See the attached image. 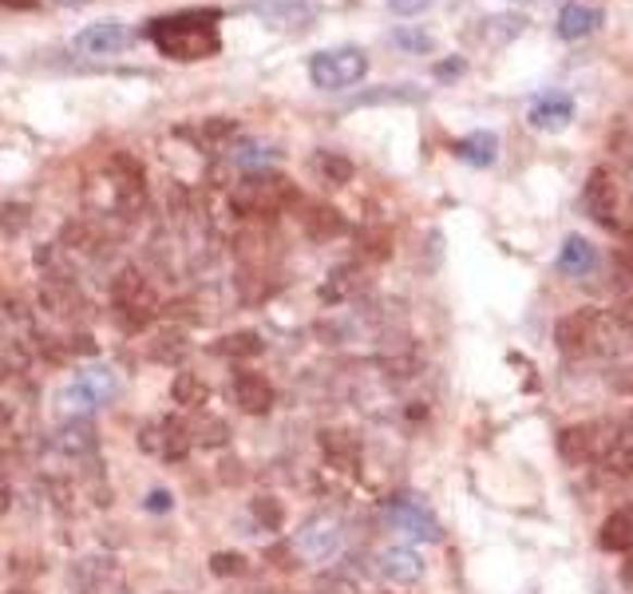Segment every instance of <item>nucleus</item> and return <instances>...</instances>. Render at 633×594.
Here are the masks:
<instances>
[{
	"label": "nucleus",
	"instance_id": "nucleus-35",
	"mask_svg": "<svg viewBox=\"0 0 633 594\" xmlns=\"http://www.w3.org/2000/svg\"><path fill=\"white\" fill-rule=\"evenodd\" d=\"M190 432H195V441L207 444V448H219V444H226V424H222V420H198Z\"/></svg>",
	"mask_w": 633,
	"mask_h": 594
},
{
	"label": "nucleus",
	"instance_id": "nucleus-1",
	"mask_svg": "<svg viewBox=\"0 0 633 594\" xmlns=\"http://www.w3.org/2000/svg\"><path fill=\"white\" fill-rule=\"evenodd\" d=\"M222 21L219 9H186L171 12V16H159L151 21V40L154 48L178 64H195V60H210L219 55L222 36L214 24Z\"/></svg>",
	"mask_w": 633,
	"mask_h": 594
},
{
	"label": "nucleus",
	"instance_id": "nucleus-16",
	"mask_svg": "<svg viewBox=\"0 0 633 594\" xmlns=\"http://www.w3.org/2000/svg\"><path fill=\"white\" fill-rule=\"evenodd\" d=\"M526 28V16H519V12H499V16H487V21L475 24V40L487 48H502V45H511L514 36Z\"/></svg>",
	"mask_w": 633,
	"mask_h": 594
},
{
	"label": "nucleus",
	"instance_id": "nucleus-11",
	"mask_svg": "<svg viewBox=\"0 0 633 594\" xmlns=\"http://www.w3.org/2000/svg\"><path fill=\"white\" fill-rule=\"evenodd\" d=\"M582 202H586V214L601 226H613V214H618V187L606 166H598L594 175L586 178V190H582Z\"/></svg>",
	"mask_w": 633,
	"mask_h": 594
},
{
	"label": "nucleus",
	"instance_id": "nucleus-13",
	"mask_svg": "<svg viewBox=\"0 0 633 594\" xmlns=\"http://www.w3.org/2000/svg\"><path fill=\"white\" fill-rule=\"evenodd\" d=\"M598 28H601V9L598 4H579V0L558 12V24H555V33L562 40H586Z\"/></svg>",
	"mask_w": 633,
	"mask_h": 594
},
{
	"label": "nucleus",
	"instance_id": "nucleus-39",
	"mask_svg": "<svg viewBox=\"0 0 633 594\" xmlns=\"http://www.w3.org/2000/svg\"><path fill=\"white\" fill-rule=\"evenodd\" d=\"M427 4H436V0H388V9L396 16H415V12H424Z\"/></svg>",
	"mask_w": 633,
	"mask_h": 594
},
{
	"label": "nucleus",
	"instance_id": "nucleus-30",
	"mask_svg": "<svg viewBox=\"0 0 633 594\" xmlns=\"http://www.w3.org/2000/svg\"><path fill=\"white\" fill-rule=\"evenodd\" d=\"M79 385H88L91 396H96L99 405L103 400H111V396L120 393V385H115V376H111V369H88V373L79 376Z\"/></svg>",
	"mask_w": 633,
	"mask_h": 594
},
{
	"label": "nucleus",
	"instance_id": "nucleus-23",
	"mask_svg": "<svg viewBox=\"0 0 633 594\" xmlns=\"http://www.w3.org/2000/svg\"><path fill=\"white\" fill-rule=\"evenodd\" d=\"M190 444H195V436H190V429H186L183 420H163L159 424V456L183 460L186 451H190Z\"/></svg>",
	"mask_w": 633,
	"mask_h": 594
},
{
	"label": "nucleus",
	"instance_id": "nucleus-24",
	"mask_svg": "<svg viewBox=\"0 0 633 594\" xmlns=\"http://www.w3.org/2000/svg\"><path fill=\"white\" fill-rule=\"evenodd\" d=\"M606 468L613 475H633V420H625L622 432L613 436V444L606 448Z\"/></svg>",
	"mask_w": 633,
	"mask_h": 594
},
{
	"label": "nucleus",
	"instance_id": "nucleus-34",
	"mask_svg": "<svg viewBox=\"0 0 633 594\" xmlns=\"http://www.w3.org/2000/svg\"><path fill=\"white\" fill-rule=\"evenodd\" d=\"M396 99H420V91H412V84H405V88L388 84V88H381V91H364V96H357V103H396Z\"/></svg>",
	"mask_w": 633,
	"mask_h": 594
},
{
	"label": "nucleus",
	"instance_id": "nucleus-33",
	"mask_svg": "<svg viewBox=\"0 0 633 594\" xmlns=\"http://www.w3.org/2000/svg\"><path fill=\"white\" fill-rule=\"evenodd\" d=\"M393 45L405 48V52H412V55H424V52H432V36L420 33V28H396Z\"/></svg>",
	"mask_w": 633,
	"mask_h": 594
},
{
	"label": "nucleus",
	"instance_id": "nucleus-19",
	"mask_svg": "<svg viewBox=\"0 0 633 594\" xmlns=\"http://www.w3.org/2000/svg\"><path fill=\"white\" fill-rule=\"evenodd\" d=\"M594 265H598L594 246H589L586 238H579V234H570L567 243H562V250H558V270L570 277H582V274H589Z\"/></svg>",
	"mask_w": 633,
	"mask_h": 594
},
{
	"label": "nucleus",
	"instance_id": "nucleus-48",
	"mask_svg": "<svg viewBox=\"0 0 633 594\" xmlns=\"http://www.w3.org/2000/svg\"><path fill=\"white\" fill-rule=\"evenodd\" d=\"M630 258H633V243H630Z\"/></svg>",
	"mask_w": 633,
	"mask_h": 594
},
{
	"label": "nucleus",
	"instance_id": "nucleus-36",
	"mask_svg": "<svg viewBox=\"0 0 633 594\" xmlns=\"http://www.w3.org/2000/svg\"><path fill=\"white\" fill-rule=\"evenodd\" d=\"M210 571L219 574V579H226V574H241L246 571V559H241L238 550H219V555L210 559Z\"/></svg>",
	"mask_w": 633,
	"mask_h": 594
},
{
	"label": "nucleus",
	"instance_id": "nucleus-25",
	"mask_svg": "<svg viewBox=\"0 0 633 594\" xmlns=\"http://www.w3.org/2000/svg\"><path fill=\"white\" fill-rule=\"evenodd\" d=\"M558 456L567 463H586L594 456V432L589 429H567L558 432Z\"/></svg>",
	"mask_w": 633,
	"mask_h": 594
},
{
	"label": "nucleus",
	"instance_id": "nucleus-6",
	"mask_svg": "<svg viewBox=\"0 0 633 594\" xmlns=\"http://www.w3.org/2000/svg\"><path fill=\"white\" fill-rule=\"evenodd\" d=\"M526 123H531L535 132H567L570 123H574V99L558 88L538 91V96H531V103H526Z\"/></svg>",
	"mask_w": 633,
	"mask_h": 594
},
{
	"label": "nucleus",
	"instance_id": "nucleus-8",
	"mask_svg": "<svg viewBox=\"0 0 633 594\" xmlns=\"http://www.w3.org/2000/svg\"><path fill=\"white\" fill-rule=\"evenodd\" d=\"M337 547H340V523L333 516H316V519H309L306 528L297 531V550H301L306 559H313V562L333 559Z\"/></svg>",
	"mask_w": 633,
	"mask_h": 594
},
{
	"label": "nucleus",
	"instance_id": "nucleus-38",
	"mask_svg": "<svg viewBox=\"0 0 633 594\" xmlns=\"http://www.w3.org/2000/svg\"><path fill=\"white\" fill-rule=\"evenodd\" d=\"M273 154L265 151V147H238V154H234V163H241V166H262V163H270Z\"/></svg>",
	"mask_w": 633,
	"mask_h": 594
},
{
	"label": "nucleus",
	"instance_id": "nucleus-26",
	"mask_svg": "<svg viewBox=\"0 0 633 594\" xmlns=\"http://www.w3.org/2000/svg\"><path fill=\"white\" fill-rule=\"evenodd\" d=\"M306 231H309V238H316V243H328V238L345 234V219H340L333 207H313L306 214Z\"/></svg>",
	"mask_w": 633,
	"mask_h": 594
},
{
	"label": "nucleus",
	"instance_id": "nucleus-20",
	"mask_svg": "<svg viewBox=\"0 0 633 594\" xmlns=\"http://www.w3.org/2000/svg\"><path fill=\"white\" fill-rule=\"evenodd\" d=\"M601 550H613V555H630L633 550V511H618L601 523L598 531Z\"/></svg>",
	"mask_w": 633,
	"mask_h": 594
},
{
	"label": "nucleus",
	"instance_id": "nucleus-32",
	"mask_svg": "<svg viewBox=\"0 0 633 594\" xmlns=\"http://www.w3.org/2000/svg\"><path fill=\"white\" fill-rule=\"evenodd\" d=\"M186 352V342H183V333H159L151 345V357L154 361H178Z\"/></svg>",
	"mask_w": 633,
	"mask_h": 594
},
{
	"label": "nucleus",
	"instance_id": "nucleus-43",
	"mask_svg": "<svg viewBox=\"0 0 633 594\" xmlns=\"http://www.w3.org/2000/svg\"><path fill=\"white\" fill-rule=\"evenodd\" d=\"M4 9L9 12H33V9H40V0H0Z\"/></svg>",
	"mask_w": 633,
	"mask_h": 594
},
{
	"label": "nucleus",
	"instance_id": "nucleus-47",
	"mask_svg": "<svg viewBox=\"0 0 633 594\" xmlns=\"http://www.w3.org/2000/svg\"><path fill=\"white\" fill-rule=\"evenodd\" d=\"M9 594H33V591H9Z\"/></svg>",
	"mask_w": 633,
	"mask_h": 594
},
{
	"label": "nucleus",
	"instance_id": "nucleus-42",
	"mask_svg": "<svg viewBox=\"0 0 633 594\" xmlns=\"http://www.w3.org/2000/svg\"><path fill=\"white\" fill-rule=\"evenodd\" d=\"M613 325H622V333H630V337H633V301L618 306V313H613Z\"/></svg>",
	"mask_w": 633,
	"mask_h": 594
},
{
	"label": "nucleus",
	"instance_id": "nucleus-12",
	"mask_svg": "<svg viewBox=\"0 0 633 594\" xmlns=\"http://www.w3.org/2000/svg\"><path fill=\"white\" fill-rule=\"evenodd\" d=\"M127 45V28L120 21H99V24H88L84 33L72 40V48L84 55H115L120 48Z\"/></svg>",
	"mask_w": 633,
	"mask_h": 594
},
{
	"label": "nucleus",
	"instance_id": "nucleus-14",
	"mask_svg": "<svg viewBox=\"0 0 633 594\" xmlns=\"http://www.w3.org/2000/svg\"><path fill=\"white\" fill-rule=\"evenodd\" d=\"M321 451H325V460L333 463L337 472H357V463H361V441L345 429L321 432Z\"/></svg>",
	"mask_w": 633,
	"mask_h": 594
},
{
	"label": "nucleus",
	"instance_id": "nucleus-5",
	"mask_svg": "<svg viewBox=\"0 0 633 594\" xmlns=\"http://www.w3.org/2000/svg\"><path fill=\"white\" fill-rule=\"evenodd\" d=\"M72 583L79 594H127V574L111 555H91L72 567Z\"/></svg>",
	"mask_w": 633,
	"mask_h": 594
},
{
	"label": "nucleus",
	"instance_id": "nucleus-41",
	"mask_svg": "<svg viewBox=\"0 0 633 594\" xmlns=\"http://www.w3.org/2000/svg\"><path fill=\"white\" fill-rule=\"evenodd\" d=\"M463 67H468V64H463V55H451V60L436 64V76H439V79H456L459 72H463Z\"/></svg>",
	"mask_w": 633,
	"mask_h": 594
},
{
	"label": "nucleus",
	"instance_id": "nucleus-3",
	"mask_svg": "<svg viewBox=\"0 0 633 594\" xmlns=\"http://www.w3.org/2000/svg\"><path fill=\"white\" fill-rule=\"evenodd\" d=\"M369 72V55L361 48H325L309 60V79L321 91H345L352 84H361Z\"/></svg>",
	"mask_w": 633,
	"mask_h": 594
},
{
	"label": "nucleus",
	"instance_id": "nucleus-37",
	"mask_svg": "<svg viewBox=\"0 0 633 594\" xmlns=\"http://www.w3.org/2000/svg\"><path fill=\"white\" fill-rule=\"evenodd\" d=\"M253 516L262 519V523H265L270 531L282 528V507L273 504V499H258V504H253Z\"/></svg>",
	"mask_w": 633,
	"mask_h": 594
},
{
	"label": "nucleus",
	"instance_id": "nucleus-31",
	"mask_svg": "<svg viewBox=\"0 0 633 594\" xmlns=\"http://www.w3.org/2000/svg\"><path fill=\"white\" fill-rule=\"evenodd\" d=\"M219 352H226V357H258L262 352V337L258 333H234V337H222Z\"/></svg>",
	"mask_w": 633,
	"mask_h": 594
},
{
	"label": "nucleus",
	"instance_id": "nucleus-46",
	"mask_svg": "<svg viewBox=\"0 0 633 594\" xmlns=\"http://www.w3.org/2000/svg\"><path fill=\"white\" fill-rule=\"evenodd\" d=\"M622 579H625V583L633 586V559H630V562H625V567H622Z\"/></svg>",
	"mask_w": 633,
	"mask_h": 594
},
{
	"label": "nucleus",
	"instance_id": "nucleus-9",
	"mask_svg": "<svg viewBox=\"0 0 633 594\" xmlns=\"http://www.w3.org/2000/svg\"><path fill=\"white\" fill-rule=\"evenodd\" d=\"M253 12L270 28H285V33H301L316 21V9L309 0H253Z\"/></svg>",
	"mask_w": 633,
	"mask_h": 594
},
{
	"label": "nucleus",
	"instance_id": "nucleus-18",
	"mask_svg": "<svg viewBox=\"0 0 633 594\" xmlns=\"http://www.w3.org/2000/svg\"><path fill=\"white\" fill-rule=\"evenodd\" d=\"M40 301H45V309H52L55 318H76L79 309H84V297H79L76 286L64 282L60 274L45 277V286H40Z\"/></svg>",
	"mask_w": 633,
	"mask_h": 594
},
{
	"label": "nucleus",
	"instance_id": "nucleus-15",
	"mask_svg": "<svg viewBox=\"0 0 633 594\" xmlns=\"http://www.w3.org/2000/svg\"><path fill=\"white\" fill-rule=\"evenodd\" d=\"M234 396H238L241 412H250V417H262V412H270L273 408V385L262 373H238V381H234Z\"/></svg>",
	"mask_w": 633,
	"mask_h": 594
},
{
	"label": "nucleus",
	"instance_id": "nucleus-10",
	"mask_svg": "<svg viewBox=\"0 0 633 594\" xmlns=\"http://www.w3.org/2000/svg\"><path fill=\"white\" fill-rule=\"evenodd\" d=\"M388 519H393V528L400 531V535H408V540H420V543L439 540V523L432 519V511H427L424 504H415V499H396V504L388 507Z\"/></svg>",
	"mask_w": 633,
	"mask_h": 594
},
{
	"label": "nucleus",
	"instance_id": "nucleus-22",
	"mask_svg": "<svg viewBox=\"0 0 633 594\" xmlns=\"http://www.w3.org/2000/svg\"><path fill=\"white\" fill-rule=\"evenodd\" d=\"M55 444H60V451L72 456V460H79V456H96V429H91L88 420H72V424L60 429Z\"/></svg>",
	"mask_w": 633,
	"mask_h": 594
},
{
	"label": "nucleus",
	"instance_id": "nucleus-27",
	"mask_svg": "<svg viewBox=\"0 0 633 594\" xmlns=\"http://www.w3.org/2000/svg\"><path fill=\"white\" fill-rule=\"evenodd\" d=\"M313 166L321 171V178H325V183H333V187H345V183L352 178V163L345 159V154H337V151H316Z\"/></svg>",
	"mask_w": 633,
	"mask_h": 594
},
{
	"label": "nucleus",
	"instance_id": "nucleus-40",
	"mask_svg": "<svg viewBox=\"0 0 633 594\" xmlns=\"http://www.w3.org/2000/svg\"><path fill=\"white\" fill-rule=\"evenodd\" d=\"M618 286H622L625 294H633V258L630 253H625V258L618 253Z\"/></svg>",
	"mask_w": 633,
	"mask_h": 594
},
{
	"label": "nucleus",
	"instance_id": "nucleus-7",
	"mask_svg": "<svg viewBox=\"0 0 633 594\" xmlns=\"http://www.w3.org/2000/svg\"><path fill=\"white\" fill-rule=\"evenodd\" d=\"M598 330H601L598 309H574V313H567V318H558L555 345L562 352H570V357H579V352H586L589 345L598 342Z\"/></svg>",
	"mask_w": 633,
	"mask_h": 594
},
{
	"label": "nucleus",
	"instance_id": "nucleus-28",
	"mask_svg": "<svg viewBox=\"0 0 633 594\" xmlns=\"http://www.w3.org/2000/svg\"><path fill=\"white\" fill-rule=\"evenodd\" d=\"M96 405H99V400L91 396V388L79 385V381L72 388H64V393H60V412H64V417H72V420H84Z\"/></svg>",
	"mask_w": 633,
	"mask_h": 594
},
{
	"label": "nucleus",
	"instance_id": "nucleus-21",
	"mask_svg": "<svg viewBox=\"0 0 633 594\" xmlns=\"http://www.w3.org/2000/svg\"><path fill=\"white\" fill-rule=\"evenodd\" d=\"M456 154L471 166H492L495 154H499V139L492 132H471L456 144Z\"/></svg>",
	"mask_w": 633,
	"mask_h": 594
},
{
	"label": "nucleus",
	"instance_id": "nucleus-17",
	"mask_svg": "<svg viewBox=\"0 0 633 594\" xmlns=\"http://www.w3.org/2000/svg\"><path fill=\"white\" fill-rule=\"evenodd\" d=\"M381 574L388 579V583L396 586H412L420 583V574H424V562H420V555L408 547H393L381 555Z\"/></svg>",
	"mask_w": 633,
	"mask_h": 594
},
{
	"label": "nucleus",
	"instance_id": "nucleus-2",
	"mask_svg": "<svg viewBox=\"0 0 633 594\" xmlns=\"http://www.w3.org/2000/svg\"><path fill=\"white\" fill-rule=\"evenodd\" d=\"M229 202H234V210L238 214H277V210L294 207L297 202V187L289 183L285 175H246L234 187V195H229Z\"/></svg>",
	"mask_w": 633,
	"mask_h": 594
},
{
	"label": "nucleus",
	"instance_id": "nucleus-44",
	"mask_svg": "<svg viewBox=\"0 0 633 594\" xmlns=\"http://www.w3.org/2000/svg\"><path fill=\"white\" fill-rule=\"evenodd\" d=\"M147 507H151V511H171V495H166V492H151Z\"/></svg>",
	"mask_w": 633,
	"mask_h": 594
},
{
	"label": "nucleus",
	"instance_id": "nucleus-45",
	"mask_svg": "<svg viewBox=\"0 0 633 594\" xmlns=\"http://www.w3.org/2000/svg\"><path fill=\"white\" fill-rule=\"evenodd\" d=\"M12 507V484H9V475L0 472V511H9Z\"/></svg>",
	"mask_w": 633,
	"mask_h": 594
},
{
	"label": "nucleus",
	"instance_id": "nucleus-4",
	"mask_svg": "<svg viewBox=\"0 0 633 594\" xmlns=\"http://www.w3.org/2000/svg\"><path fill=\"white\" fill-rule=\"evenodd\" d=\"M111 301H115V313L123 318L127 330H142L159 313V297H154V289L147 286V277L139 270H123L111 282Z\"/></svg>",
	"mask_w": 633,
	"mask_h": 594
},
{
	"label": "nucleus",
	"instance_id": "nucleus-29",
	"mask_svg": "<svg viewBox=\"0 0 633 594\" xmlns=\"http://www.w3.org/2000/svg\"><path fill=\"white\" fill-rule=\"evenodd\" d=\"M171 396H175V405H186V408H195L207 400V385L198 381L195 373H178L175 376V388H171Z\"/></svg>",
	"mask_w": 633,
	"mask_h": 594
}]
</instances>
